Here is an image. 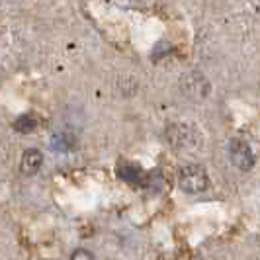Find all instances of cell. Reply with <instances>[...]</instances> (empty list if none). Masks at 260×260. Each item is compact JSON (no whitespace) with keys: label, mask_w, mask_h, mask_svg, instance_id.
Masks as SVG:
<instances>
[{"label":"cell","mask_w":260,"mask_h":260,"mask_svg":"<svg viewBox=\"0 0 260 260\" xmlns=\"http://www.w3.org/2000/svg\"><path fill=\"white\" fill-rule=\"evenodd\" d=\"M178 186L186 194H200L209 188V176L202 165H186L178 172Z\"/></svg>","instance_id":"obj_1"},{"label":"cell","mask_w":260,"mask_h":260,"mask_svg":"<svg viewBox=\"0 0 260 260\" xmlns=\"http://www.w3.org/2000/svg\"><path fill=\"white\" fill-rule=\"evenodd\" d=\"M167 141L176 151L194 149L198 145V129L188 123H174L167 129Z\"/></svg>","instance_id":"obj_2"},{"label":"cell","mask_w":260,"mask_h":260,"mask_svg":"<svg viewBox=\"0 0 260 260\" xmlns=\"http://www.w3.org/2000/svg\"><path fill=\"white\" fill-rule=\"evenodd\" d=\"M180 90L190 98V100H204L208 98L211 84L209 80L200 71H190L180 78Z\"/></svg>","instance_id":"obj_3"},{"label":"cell","mask_w":260,"mask_h":260,"mask_svg":"<svg viewBox=\"0 0 260 260\" xmlns=\"http://www.w3.org/2000/svg\"><path fill=\"white\" fill-rule=\"evenodd\" d=\"M229 158L239 170H250L254 167V155L247 141L243 139H233L229 143Z\"/></svg>","instance_id":"obj_4"},{"label":"cell","mask_w":260,"mask_h":260,"mask_svg":"<svg viewBox=\"0 0 260 260\" xmlns=\"http://www.w3.org/2000/svg\"><path fill=\"white\" fill-rule=\"evenodd\" d=\"M43 165V155L38 149H27L26 153L22 155L20 160V172L26 174V176H34Z\"/></svg>","instance_id":"obj_5"},{"label":"cell","mask_w":260,"mask_h":260,"mask_svg":"<svg viewBox=\"0 0 260 260\" xmlns=\"http://www.w3.org/2000/svg\"><path fill=\"white\" fill-rule=\"evenodd\" d=\"M117 174L125 182H139L143 178V170L139 169L135 162H121L117 167Z\"/></svg>","instance_id":"obj_6"},{"label":"cell","mask_w":260,"mask_h":260,"mask_svg":"<svg viewBox=\"0 0 260 260\" xmlns=\"http://www.w3.org/2000/svg\"><path fill=\"white\" fill-rule=\"evenodd\" d=\"M38 127V119L31 116V114H24L14 121V129L18 133H31V131Z\"/></svg>","instance_id":"obj_7"},{"label":"cell","mask_w":260,"mask_h":260,"mask_svg":"<svg viewBox=\"0 0 260 260\" xmlns=\"http://www.w3.org/2000/svg\"><path fill=\"white\" fill-rule=\"evenodd\" d=\"M53 147H55L57 151H69V149H71V141H69L67 135H55V137H53Z\"/></svg>","instance_id":"obj_8"},{"label":"cell","mask_w":260,"mask_h":260,"mask_svg":"<svg viewBox=\"0 0 260 260\" xmlns=\"http://www.w3.org/2000/svg\"><path fill=\"white\" fill-rule=\"evenodd\" d=\"M71 260H96V258H94V254H92L90 250H86V248H77V250L71 254Z\"/></svg>","instance_id":"obj_9"}]
</instances>
